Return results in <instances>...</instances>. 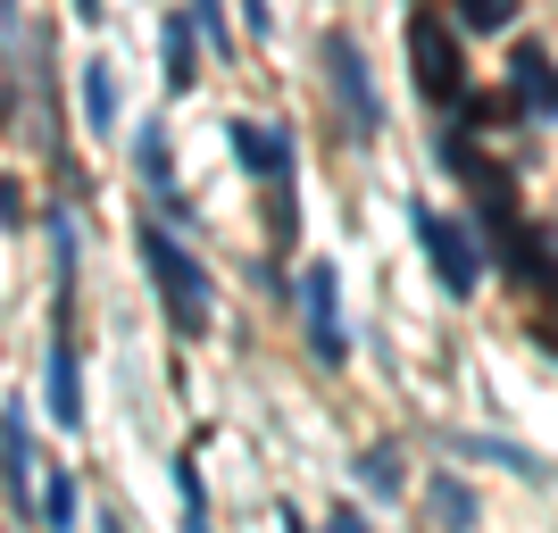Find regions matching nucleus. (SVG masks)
<instances>
[{
    "label": "nucleus",
    "instance_id": "obj_15",
    "mask_svg": "<svg viewBox=\"0 0 558 533\" xmlns=\"http://www.w3.org/2000/svg\"><path fill=\"white\" fill-rule=\"evenodd\" d=\"M34 517H43V525H75V475H68V467H50V475H43Z\"/></svg>",
    "mask_w": 558,
    "mask_h": 533
},
{
    "label": "nucleus",
    "instance_id": "obj_23",
    "mask_svg": "<svg viewBox=\"0 0 558 533\" xmlns=\"http://www.w3.org/2000/svg\"><path fill=\"white\" fill-rule=\"evenodd\" d=\"M0 9H9V0H0Z\"/></svg>",
    "mask_w": 558,
    "mask_h": 533
},
{
    "label": "nucleus",
    "instance_id": "obj_22",
    "mask_svg": "<svg viewBox=\"0 0 558 533\" xmlns=\"http://www.w3.org/2000/svg\"><path fill=\"white\" fill-rule=\"evenodd\" d=\"M9 117H17V100H9V68H0V125H9Z\"/></svg>",
    "mask_w": 558,
    "mask_h": 533
},
{
    "label": "nucleus",
    "instance_id": "obj_16",
    "mask_svg": "<svg viewBox=\"0 0 558 533\" xmlns=\"http://www.w3.org/2000/svg\"><path fill=\"white\" fill-rule=\"evenodd\" d=\"M425 509L442 517V525H475V492H466L459 475H434V484H425Z\"/></svg>",
    "mask_w": 558,
    "mask_h": 533
},
{
    "label": "nucleus",
    "instance_id": "obj_6",
    "mask_svg": "<svg viewBox=\"0 0 558 533\" xmlns=\"http://www.w3.org/2000/svg\"><path fill=\"white\" fill-rule=\"evenodd\" d=\"M509 100L525 125H558V59L542 43H517L509 50Z\"/></svg>",
    "mask_w": 558,
    "mask_h": 533
},
{
    "label": "nucleus",
    "instance_id": "obj_7",
    "mask_svg": "<svg viewBox=\"0 0 558 533\" xmlns=\"http://www.w3.org/2000/svg\"><path fill=\"white\" fill-rule=\"evenodd\" d=\"M226 142L258 184H283V175H292V125H276V117H233Z\"/></svg>",
    "mask_w": 558,
    "mask_h": 533
},
{
    "label": "nucleus",
    "instance_id": "obj_12",
    "mask_svg": "<svg viewBox=\"0 0 558 533\" xmlns=\"http://www.w3.org/2000/svg\"><path fill=\"white\" fill-rule=\"evenodd\" d=\"M459 459H492V467H509V475H525V484H542V475H550L534 450H517V441H475V434L459 441Z\"/></svg>",
    "mask_w": 558,
    "mask_h": 533
},
{
    "label": "nucleus",
    "instance_id": "obj_1",
    "mask_svg": "<svg viewBox=\"0 0 558 533\" xmlns=\"http://www.w3.org/2000/svg\"><path fill=\"white\" fill-rule=\"evenodd\" d=\"M134 242H142V267H150V283H159L167 325H175L184 342H201V334L217 325V283H209V267H201V258H192L184 242L159 226V217H142Z\"/></svg>",
    "mask_w": 558,
    "mask_h": 533
},
{
    "label": "nucleus",
    "instance_id": "obj_20",
    "mask_svg": "<svg viewBox=\"0 0 558 533\" xmlns=\"http://www.w3.org/2000/svg\"><path fill=\"white\" fill-rule=\"evenodd\" d=\"M25 217V201H17V184H0V226H17Z\"/></svg>",
    "mask_w": 558,
    "mask_h": 533
},
{
    "label": "nucleus",
    "instance_id": "obj_18",
    "mask_svg": "<svg viewBox=\"0 0 558 533\" xmlns=\"http://www.w3.org/2000/svg\"><path fill=\"white\" fill-rule=\"evenodd\" d=\"M192 25H201V43H209L217 59L233 50V34H226V0H192Z\"/></svg>",
    "mask_w": 558,
    "mask_h": 533
},
{
    "label": "nucleus",
    "instance_id": "obj_4",
    "mask_svg": "<svg viewBox=\"0 0 558 533\" xmlns=\"http://www.w3.org/2000/svg\"><path fill=\"white\" fill-rule=\"evenodd\" d=\"M417 242H425V258H434V276L450 283V292H475V283H484V226H450L442 209H417Z\"/></svg>",
    "mask_w": 558,
    "mask_h": 533
},
{
    "label": "nucleus",
    "instance_id": "obj_11",
    "mask_svg": "<svg viewBox=\"0 0 558 533\" xmlns=\"http://www.w3.org/2000/svg\"><path fill=\"white\" fill-rule=\"evenodd\" d=\"M84 125H93V134H117V75H109V59H84Z\"/></svg>",
    "mask_w": 558,
    "mask_h": 533
},
{
    "label": "nucleus",
    "instance_id": "obj_3",
    "mask_svg": "<svg viewBox=\"0 0 558 533\" xmlns=\"http://www.w3.org/2000/svg\"><path fill=\"white\" fill-rule=\"evenodd\" d=\"M317 59H326V84H333V100H342L350 142H375L384 134V100H375V75H367V59H359V43H350V34H326Z\"/></svg>",
    "mask_w": 558,
    "mask_h": 533
},
{
    "label": "nucleus",
    "instance_id": "obj_13",
    "mask_svg": "<svg viewBox=\"0 0 558 533\" xmlns=\"http://www.w3.org/2000/svg\"><path fill=\"white\" fill-rule=\"evenodd\" d=\"M459 34H509L517 25V0H450Z\"/></svg>",
    "mask_w": 558,
    "mask_h": 533
},
{
    "label": "nucleus",
    "instance_id": "obj_14",
    "mask_svg": "<svg viewBox=\"0 0 558 533\" xmlns=\"http://www.w3.org/2000/svg\"><path fill=\"white\" fill-rule=\"evenodd\" d=\"M359 484H367V492H400V484H409V459H400V441H375L367 459H359Z\"/></svg>",
    "mask_w": 558,
    "mask_h": 533
},
{
    "label": "nucleus",
    "instance_id": "obj_19",
    "mask_svg": "<svg viewBox=\"0 0 558 533\" xmlns=\"http://www.w3.org/2000/svg\"><path fill=\"white\" fill-rule=\"evenodd\" d=\"M242 25H251L258 43H267V34H276V9H267V0H242Z\"/></svg>",
    "mask_w": 558,
    "mask_h": 533
},
{
    "label": "nucleus",
    "instance_id": "obj_2",
    "mask_svg": "<svg viewBox=\"0 0 558 533\" xmlns=\"http://www.w3.org/2000/svg\"><path fill=\"white\" fill-rule=\"evenodd\" d=\"M409 68H417V93L434 100V109H459V93H466V59H459V34H450V17H434V9H417V17H409Z\"/></svg>",
    "mask_w": 558,
    "mask_h": 533
},
{
    "label": "nucleus",
    "instance_id": "obj_5",
    "mask_svg": "<svg viewBox=\"0 0 558 533\" xmlns=\"http://www.w3.org/2000/svg\"><path fill=\"white\" fill-rule=\"evenodd\" d=\"M301 317H308V350H317L326 367H342L350 334H342V276H333V258H317L301 276Z\"/></svg>",
    "mask_w": 558,
    "mask_h": 533
},
{
    "label": "nucleus",
    "instance_id": "obj_9",
    "mask_svg": "<svg viewBox=\"0 0 558 533\" xmlns=\"http://www.w3.org/2000/svg\"><path fill=\"white\" fill-rule=\"evenodd\" d=\"M134 167H142V184H150V201H159V217L192 209L184 192H175V175H167V125H134Z\"/></svg>",
    "mask_w": 558,
    "mask_h": 533
},
{
    "label": "nucleus",
    "instance_id": "obj_10",
    "mask_svg": "<svg viewBox=\"0 0 558 533\" xmlns=\"http://www.w3.org/2000/svg\"><path fill=\"white\" fill-rule=\"evenodd\" d=\"M0 484L17 509H34V441H25V417L17 409H0Z\"/></svg>",
    "mask_w": 558,
    "mask_h": 533
},
{
    "label": "nucleus",
    "instance_id": "obj_21",
    "mask_svg": "<svg viewBox=\"0 0 558 533\" xmlns=\"http://www.w3.org/2000/svg\"><path fill=\"white\" fill-rule=\"evenodd\" d=\"M68 9H75V25H100V17H109V0H68Z\"/></svg>",
    "mask_w": 558,
    "mask_h": 533
},
{
    "label": "nucleus",
    "instance_id": "obj_8",
    "mask_svg": "<svg viewBox=\"0 0 558 533\" xmlns=\"http://www.w3.org/2000/svg\"><path fill=\"white\" fill-rule=\"evenodd\" d=\"M201 25H192V9H175V17L159 25V75H167V93H192V75H201Z\"/></svg>",
    "mask_w": 558,
    "mask_h": 533
},
{
    "label": "nucleus",
    "instance_id": "obj_17",
    "mask_svg": "<svg viewBox=\"0 0 558 533\" xmlns=\"http://www.w3.org/2000/svg\"><path fill=\"white\" fill-rule=\"evenodd\" d=\"M175 492H184V517H192V525H209V492H201V459H192V450L175 459Z\"/></svg>",
    "mask_w": 558,
    "mask_h": 533
}]
</instances>
